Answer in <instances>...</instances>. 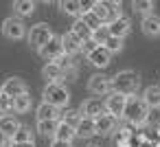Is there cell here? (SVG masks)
Here are the masks:
<instances>
[{
  "mask_svg": "<svg viewBox=\"0 0 160 147\" xmlns=\"http://www.w3.org/2000/svg\"><path fill=\"white\" fill-rule=\"evenodd\" d=\"M7 145H11V138L5 132H0V147H7Z\"/></svg>",
  "mask_w": 160,
  "mask_h": 147,
  "instance_id": "d590c367",
  "label": "cell"
},
{
  "mask_svg": "<svg viewBox=\"0 0 160 147\" xmlns=\"http://www.w3.org/2000/svg\"><path fill=\"white\" fill-rule=\"evenodd\" d=\"M59 7L64 9V13L75 16V18H81V13H83V9H81V3H79V0H62Z\"/></svg>",
  "mask_w": 160,
  "mask_h": 147,
  "instance_id": "d4e9b609",
  "label": "cell"
},
{
  "mask_svg": "<svg viewBox=\"0 0 160 147\" xmlns=\"http://www.w3.org/2000/svg\"><path fill=\"white\" fill-rule=\"evenodd\" d=\"M42 75L51 81V84H62V79H64V70L59 68V64H46L44 68H42Z\"/></svg>",
  "mask_w": 160,
  "mask_h": 147,
  "instance_id": "ffe728a7",
  "label": "cell"
},
{
  "mask_svg": "<svg viewBox=\"0 0 160 147\" xmlns=\"http://www.w3.org/2000/svg\"><path fill=\"white\" fill-rule=\"evenodd\" d=\"M51 147H72V143H64V140H53Z\"/></svg>",
  "mask_w": 160,
  "mask_h": 147,
  "instance_id": "8d00e7d4",
  "label": "cell"
},
{
  "mask_svg": "<svg viewBox=\"0 0 160 147\" xmlns=\"http://www.w3.org/2000/svg\"><path fill=\"white\" fill-rule=\"evenodd\" d=\"M70 101V90L64 84H48L44 88V103H51L55 108H66Z\"/></svg>",
  "mask_w": 160,
  "mask_h": 147,
  "instance_id": "3957f363",
  "label": "cell"
},
{
  "mask_svg": "<svg viewBox=\"0 0 160 147\" xmlns=\"http://www.w3.org/2000/svg\"><path fill=\"white\" fill-rule=\"evenodd\" d=\"M75 132H77V136H81V138L94 136V134H97V125H94V119H88V116H83V119L79 121V125L75 127Z\"/></svg>",
  "mask_w": 160,
  "mask_h": 147,
  "instance_id": "44dd1931",
  "label": "cell"
},
{
  "mask_svg": "<svg viewBox=\"0 0 160 147\" xmlns=\"http://www.w3.org/2000/svg\"><path fill=\"white\" fill-rule=\"evenodd\" d=\"M9 147H35L33 143H24V145H9Z\"/></svg>",
  "mask_w": 160,
  "mask_h": 147,
  "instance_id": "74e56055",
  "label": "cell"
},
{
  "mask_svg": "<svg viewBox=\"0 0 160 147\" xmlns=\"http://www.w3.org/2000/svg\"><path fill=\"white\" fill-rule=\"evenodd\" d=\"M81 20L86 22V27H88V29H90L92 33H94V31H99L101 27H105V24H103V22H101V20H99V18H97V16H94L92 11L83 13V16H81Z\"/></svg>",
  "mask_w": 160,
  "mask_h": 147,
  "instance_id": "f1b7e54d",
  "label": "cell"
},
{
  "mask_svg": "<svg viewBox=\"0 0 160 147\" xmlns=\"http://www.w3.org/2000/svg\"><path fill=\"white\" fill-rule=\"evenodd\" d=\"M138 84H140V77L136 70H121L112 77V92L132 97V94H136Z\"/></svg>",
  "mask_w": 160,
  "mask_h": 147,
  "instance_id": "6da1fadb",
  "label": "cell"
},
{
  "mask_svg": "<svg viewBox=\"0 0 160 147\" xmlns=\"http://www.w3.org/2000/svg\"><path fill=\"white\" fill-rule=\"evenodd\" d=\"M31 105H33V101H31V94H29V92H27V94H22V97L11 99V110H13V112H18V114L29 112V110H31Z\"/></svg>",
  "mask_w": 160,
  "mask_h": 147,
  "instance_id": "603a6c76",
  "label": "cell"
},
{
  "mask_svg": "<svg viewBox=\"0 0 160 147\" xmlns=\"http://www.w3.org/2000/svg\"><path fill=\"white\" fill-rule=\"evenodd\" d=\"M97 46H99V44H97L94 40H88V42H83V53H86V55H90Z\"/></svg>",
  "mask_w": 160,
  "mask_h": 147,
  "instance_id": "e575fe53",
  "label": "cell"
},
{
  "mask_svg": "<svg viewBox=\"0 0 160 147\" xmlns=\"http://www.w3.org/2000/svg\"><path fill=\"white\" fill-rule=\"evenodd\" d=\"M127 99H129V97H125V94H116V92H112V94H108V99H105V110H108L112 116L118 119V116L125 114Z\"/></svg>",
  "mask_w": 160,
  "mask_h": 147,
  "instance_id": "ba28073f",
  "label": "cell"
},
{
  "mask_svg": "<svg viewBox=\"0 0 160 147\" xmlns=\"http://www.w3.org/2000/svg\"><path fill=\"white\" fill-rule=\"evenodd\" d=\"M40 55L44 57V59H48V64H55V62H59L62 57H64V46H62V38H57V35H53V40L40 51Z\"/></svg>",
  "mask_w": 160,
  "mask_h": 147,
  "instance_id": "52a82bcc",
  "label": "cell"
},
{
  "mask_svg": "<svg viewBox=\"0 0 160 147\" xmlns=\"http://www.w3.org/2000/svg\"><path fill=\"white\" fill-rule=\"evenodd\" d=\"M142 101L147 108H160V88L158 86H147L142 92Z\"/></svg>",
  "mask_w": 160,
  "mask_h": 147,
  "instance_id": "7402d4cb",
  "label": "cell"
},
{
  "mask_svg": "<svg viewBox=\"0 0 160 147\" xmlns=\"http://www.w3.org/2000/svg\"><path fill=\"white\" fill-rule=\"evenodd\" d=\"M129 123H134V125H145L147 123V119H149V108H147V103L142 101V97H136V94H132L129 99H127V108H125V114H123Z\"/></svg>",
  "mask_w": 160,
  "mask_h": 147,
  "instance_id": "7a4b0ae2",
  "label": "cell"
},
{
  "mask_svg": "<svg viewBox=\"0 0 160 147\" xmlns=\"http://www.w3.org/2000/svg\"><path fill=\"white\" fill-rule=\"evenodd\" d=\"M2 35H5L7 40H22V38L29 35V33H27L24 22L16 16V18H7V20L2 22Z\"/></svg>",
  "mask_w": 160,
  "mask_h": 147,
  "instance_id": "8992f818",
  "label": "cell"
},
{
  "mask_svg": "<svg viewBox=\"0 0 160 147\" xmlns=\"http://www.w3.org/2000/svg\"><path fill=\"white\" fill-rule=\"evenodd\" d=\"M75 136H77L75 127H72V125H68L66 121H59V123H57V132H55L53 140H64V143H72V138H75Z\"/></svg>",
  "mask_w": 160,
  "mask_h": 147,
  "instance_id": "ac0fdd59",
  "label": "cell"
},
{
  "mask_svg": "<svg viewBox=\"0 0 160 147\" xmlns=\"http://www.w3.org/2000/svg\"><path fill=\"white\" fill-rule=\"evenodd\" d=\"M134 11L138 13V16H142V18H147V16H151V9H153V3L151 0H134Z\"/></svg>",
  "mask_w": 160,
  "mask_h": 147,
  "instance_id": "83f0119b",
  "label": "cell"
},
{
  "mask_svg": "<svg viewBox=\"0 0 160 147\" xmlns=\"http://www.w3.org/2000/svg\"><path fill=\"white\" fill-rule=\"evenodd\" d=\"M62 46H64V55H77L79 51H83V42L72 33V31H66L62 35Z\"/></svg>",
  "mask_w": 160,
  "mask_h": 147,
  "instance_id": "4fadbf2b",
  "label": "cell"
},
{
  "mask_svg": "<svg viewBox=\"0 0 160 147\" xmlns=\"http://www.w3.org/2000/svg\"><path fill=\"white\" fill-rule=\"evenodd\" d=\"M110 59H112V53H110L105 46H97V48L88 55V62H90L92 66H97V68H105V66L110 64Z\"/></svg>",
  "mask_w": 160,
  "mask_h": 147,
  "instance_id": "9a60e30c",
  "label": "cell"
},
{
  "mask_svg": "<svg viewBox=\"0 0 160 147\" xmlns=\"http://www.w3.org/2000/svg\"><path fill=\"white\" fill-rule=\"evenodd\" d=\"M29 44H31V48H35V51H42L51 40H53V31H51V27L46 24V22H38V24H33L31 29H29Z\"/></svg>",
  "mask_w": 160,
  "mask_h": 147,
  "instance_id": "277c9868",
  "label": "cell"
},
{
  "mask_svg": "<svg viewBox=\"0 0 160 147\" xmlns=\"http://www.w3.org/2000/svg\"><path fill=\"white\" fill-rule=\"evenodd\" d=\"M62 110L59 108H55V105H51V103H40L38 105V121H62Z\"/></svg>",
  "mask_w": 160,
  "mask_h": 147,
  "instance_id": "2e32d148",
  "label": "cell"
},
{
  "mask_svg": "<svg viewBox=\"0 0 160 147\" xmlns=\"http://www.w3.org/2000/svg\"><path fill=\"white\" fill-rule=\"evenodd\" d=\"M88 90L92 94H108L112 90V79L105 77V75H101V73H97V75H92L88 79Z\"/></svg>",
  "mask_w": 160,
  "mask_h": 147,
  "instance_id": "30bf717a",
  "label": "cell"
},
{
  "mask_svg": "<svg viewBox=\"0 0 160 147\" xmlns=\"http://www.w3.org/2000/svg\"><path fill=\"white\" fill-rule=\"evenodd\" d=\"M118 3H105V0H97V3L92 5V13L108 27V24H112L121 13H118Z\"/></svg>",
  "mask_w": 160,
  "mask_h": 147,
  "instance_id": "5b68a950",
  "label": "cell"
},
{
  "mask_svg": "<svg viewBox=\"0 0 160 147\" xmlns=\"http://www.w3.org/2000/svg\"><path fill=\"white\" fill-rule=\"evenodd\" d=\"M7 110H11V99L5 97V94H0V116H2Z\"/></svg>",
  "mask_w": 160,
  "mask_h": 147,
  "instance_id": "836d02e7",
  "label": "cell"
},
{
  "mask_svg": "<svg viewBox=\"0 0 160 147\" xmlns=\"http://www.w3.org/2000/svg\"><path fill=\"white\" fill-rule=\"evenodd\" d=\"M142 33L145 35H149V38H158L160 35V16H156V13H151V16H147V18H142Z\"/></svg>",
  "mask_w": 160,
  "mask_h": 147,
  "instance_id": "e0dca14e",
  "label": "cell"
},
{
  "mask_svg": "<svg viewBox=\"0 0 160 147\" xmlns=\"http://www.w3.org/2000/svg\"><path fill=\"white\" fill-rule=\"evenodd\" d=\"M0 94H2V88H0Z\"/></svg>",
  "mask_w": 160,
  "mask_h": 147,
  "instance_id": "f35d334b",
  "label": "cell"
},
{
  "mask_svg": "<svg viewBox=\"0 0 160 147\" xmlns=\"http://www.w3.org/2000/svg\"><path fill=\"white\" fill-rule=\"evenodd\" d=\"M108 31H110V35H112V38L123 40V38L132 31V20H129L127 16H118L112 24H108Z\"/></svg>",
  "mask_w": 160,
  "mask_h": 147,
  "instance_id": "7c38bea8",
  "label": "cell"
},
{
  "mask_svg": "<svg viewBox=\"0 0 160 147\" xmlns=\"http://www.w3.org/2000/svg\"><path fill=\"white\" fill-rule=\"evenodd\" d=\"M79 112H81L83 116H88V119H99V116L105 114L108 110H105V101H101V99H86V101L81 103Z\"/></svg>",
  "mask_w": 160,
  "mask_h": 147,
  "instance_id": "8fae6325",
  "label": "cell"
},
{
  "mask_svg": "<svg viewBox=\"0 0 160 147\" xmlns=\"http://www.w3.org/2000/svg\"><path fill=\"white\" fill-rule=\"evenodd\" d=\"M103 46L114 55V53H118V51L123 48V40H118V38H112V35H110V38H108V42H105Z\"/></svg>",
  "mask_w": 160,
  "mask_h": 147,
  "instance_id": "d6a6232c",
  "label": "cell"
},
{
  "mask_svg": "<svg viewBox=\"0 0 160 147\" xmlns=\"http://www.w3.org/2000/svg\"><path fill=\"white\" fill-rule=\"evenodd\" d=\"M0 88H2V94H5V97H9V99H16V97H22V94H27V92H29L27 84H24L22 79H18V77L7 79Z\"/></svg>",
  "mask_w": 160,
  "mask_h": 147,
  "instance_id": "9c48e42d",
  "label": "cell"
},
{
  "mask_svg": "<svg viewBox=\"0 0 160 147\" xmlns=\"http://www.w3.org/2000/svg\"><path fill=\"white\" fill-rule=\"evenodd\" d=\"M70 31H72V33H75V35L81 40V42H88V40H92V31L86 27V22H83L81 18H77V20H75V24H72V29H70Z\"/></svg>",
  "mask_w": 160,
  "mask_h": 147,
  "instance_id": "cb8c5ba5",
  "label": "cell"
},
{
  "mask_svg": "<svg viewBox=\"0 0 160 147\" xmlns=\"http://www.w3.org/2000/svg\"><path fill=\"white\" fill-rule=\"evenodd\" d=\"M81 119H83V114H81L79 110H68V112H64V116H62V121H66V123L72 125V127H77Z\"/></svg>",
  "mask_w": 160,
  "mask_h": 147,
  "instance_id": "4dcf8cb0",
  "label": "cell"
},
{
  "mask_svg": "<svg viewBox=\"0 0 160 147\" xmlns=\"http://www.w3.org/2000/svg\"><path fill=\"white\" fill-rule=\"evenodd\" d=\"M108 38H110V31H108V27H101L99 31H94V33H92V40H94L99 46H103V44L108 42Z\"/></svg>",
  "mask_w": 160,
  "mask_h": 147,
  "instance_id": "1f68e13d",
  "label": "cell"
},
{
  "mask_svg": "<svg viewBox=\"0 0 160 147\" xmlns=\"http://www.w3.org/2000/svg\"><path fill=\"white\" fill-rule=\"evenodd\" d=\"M94 125H97V134H112L114 129H116V125H118V121H116V116H112L110 112H105V114H101L99 119H94Z\"/></svg>",
  "mask_w": 160,
  "mask_h": 147,
  "instance_id": "5bb4252c",
  "label": "cell"
},
{
  "mask_svg": "<svg viewBox=\"0 0 160 147\" xmlns=\"http://www.w3.org/2000/svg\"><path fill=\"white\" fill-rule=\"evenodd\" d=\"M13 11L18 16H31L35 11V3H33V0H16V3H13Z\"/></svg>",
  "mask_w": 160,
  "mask_h": 147,
  "instance_id": "4316f807",
  "label": "cell"
},
{
  "mask_svg": "<svg viewBox=\"0 0 160 147\" xmlns=\"http://www.w3.org/2000/svg\"><path fill=\"white\" fill-rule=\"evenodd\" d=\"M38 132L42 136H55L57 132V121H38Z\"/></svg>",
  "mask_w": 160,
  "mask_h": 147,
  "instance_id": "f546056e",
  "label": "cell"
},
{
  "mask_svg": "<svg viewBox=\"0 0 160 147\" xmlns=\"http://www.w3.org/2000/svg\"><path fill=\"white\" fill-rule=\"evenodd\" d=\"M24 143H33V132L31 127H20L13 136H11V145H24Z\"/></svg>",
  "mask_w": 160,
  "mask_h": 147,
  "instance_id": "484cf974",
  "label": "cell"
},
{
  "mask_svg": "<svg viewBox=\"0 0 160 147\" xmlns=\"http://www.w3.org/2000/svg\"><path fill=\"white\" fill-rule=\"evenodd\" d=\"M22 125L18 123V119L13 116V114H2V116H0V132H5L9 138L20 129Z\"/></svg>",
  "mask_w": 160,
  "mask_h": 147,
  "instance_id": "d6986e66",
  "label": "cell"
}]
</instances>
